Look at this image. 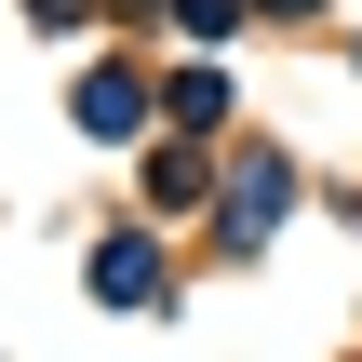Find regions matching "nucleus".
<instances>
[{
	"label": "nucleus",
	"mask_w": 362,
	"mask_h": 362,
	"mask_svg": "<svg viewBox=\"0 0 362 362\" xmlns=\"http://www.w3.org/2000/svg\"><path fill=\"white\" fill-rule=\"evenodd\" d=\"M282 13H309V0H282Z\"/></svg>",
	"instance_id": "nucleus-4"
},
{
	"label": "nucleus",
	"mask_w": 362,
	"mask_h": 362,
	"mask_svg": "<svg viewBox=\"0 0 362 362\" xmlns=\"http://www.w3.org/2000/svg\"><path fill=\"white\" fill-rule=\"evenodd\" d=\"M81 121H94V134H134V81L94 67V81H81Z\"/></svg>",
	"instance_id": "nucleus-2"
},
{
	"label": "nucleus",
	"mask_w": 362,
	"mask_h": 362,
	"mask_svg": "<svg viewBox=\"0 0 362 362\" xmlns=\"http://www.w3.org/2000/svg\"><path fill=\"white\" fill-rule=\"evenodd\" d=\"M282 188H296V175H282V161H255V175H242V202H228V228H242V242H255V228H269V215H282Z\"/></svg>",
	"instance_id": "nucleus-3"
},
{
	"label": "nucleus",
	"mask_w": 362,
	"mask_h": 362,
	"mask_svg": "<svg viewBox=\"0 0 362 362\" xmlns=\"http://www.w3.org/2000/svg\"><path fill=\"white\" fill-rule=\"evenodd\" d=\"M94 296H107V309H161V255H148V242H107V255H94Z\"/></svg>",
	"instance_id": "nucleus-1"
}]
</instances>
